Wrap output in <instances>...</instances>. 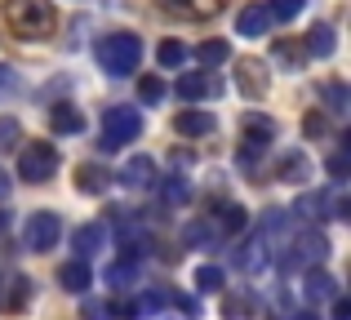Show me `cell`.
<instances>
[{
    "mask_svg": "<svg viewBox=\"0 0 351 320\" xmlns=\"http://www.w3.org/2000/svg\"><path fill=\"white\" fill-rule=\"evenodd\" d=\"M58 285L67 289V294H85V289L94 285V276H89V262H80V258L62 262V267H58Z\"/></svg>",
    "mask_w": 351,
    "mask_h": 320,
    "instance_id": "obj_13",
    "label": "cell"
},
{
    "mask_svg": "<svg viewBox=\"0 0 351 320\" xmlns=\"http://www.w3.org/2000/svg\"><path fill=\"white\" fill-rule=\"evenodd\" d=\"M276 173H280L285 182H302L311 173V164H307V156H280V169Z\"/></svg>",
    "mask_w": 351,
    "mask_h": 320,
    "instance_id": "obj_21",
    "label": "cell"
},
{
    "mask_svg": "<svg viewBox=\"0 0 351 320\" xmlns=\"http://www.w3.org/2000/svg\"><path fill=\"white\" fill-rule=\"evenodd\" d=\"M107 182H112V173H107L103 164H80L76 169V187L85 191V196H103Z\"/></svg>",
    "mask_w": 351,
    "mask_h": 320,
    "instance_id": "obj_17",
    "label": "cell"
},
{
    "mask_svg": "<svg viewBox=\"0 0 351 320\" xmlns=\"http://www.w3.org/2000/svg\"><path fill=\"white\" fill-rule=\"evenodd\" d=\"M329 254V241L320 232H302L298 241H293V249L280 258V267H311V262H320Z\"/></svg>",
    "mask_w": 351,
    "mask_h": 320,
    "instance_id": "obj_6",
    "label": "cell"
},
{
    "mask_svg": "<svg viewBox=\"0 0 351 320\" xmlns=\"http://www.w3.org/2000/svg\"><path fill=\"white\" fill-rule=\"evenodd\" d=\"M5 227H9V214H5V209H0V232H5Z\"/></svg>",
    "mask_w": 351,
    "mask_h": 320,
    "instance_id": "obj_40",
    "label": "cell"
},
{
    "mask_svg": "<svg viewBox=\"0 0 351 320\" xmlns=\"http://www.w3.org/2000/svg\"><path fill=\"white\" fill-rule=\"evenodd\" d=\"M223 9V0H160V14H173V18H214Z\"/></svg>",
    "mask_w": 351,
    "mask_h": 320,
    "instance_id": "obj_9",
    "label": "cell"
},
{
    "mask_svg": "<svg viewBox=\"0 0 351 320\" xmlns=\"http://www.w3.org/2000/svg\"><path fill=\"white\" fill-rule=\"evenodd\" d=\"M138 58H143V40L134 32H112L98 40V62H103L107 76H129L138 71Z\"/></svg>",
    "mask_w": 351,
    "mask_h": 320,
    "instance_id": "obj_2",
    "label": "cell"
},
{
    "mask_svg": "<svg viewBox=\"0 0 351 320\" xmlns=\"http://www.w3.org/2000/svg\"><path fill=\"white\" fill-rule=\"evenodd\" d=\"M173 130H178L182 138H205V134L214 130V116L191 107V112H178V116H173Z\"/></svg>",
    "mask_w": 351,
    "mask_h": 320,
    "instance_id": "obj_14",
    "label": "cell"
},
{
    "mask_svg": "<svg viewBox=\"0 0 351 320\" xmlns=\"http://www.w3.org/2000/svg\"><path fill=\"white\" fill-rule=\"evenodd\" d=\"M9 196V178H5V173H0V200H5Z\"/></svg>",
    "mask_w": 351,
    "mask_h": 320,
    "instance_id": "obj_39",
    "label": "cell"
},
{
    "mask_svg": "<svg viewBox=\"0 0 351 320\" xmlns=\"http://www.w3.org/2000/svg\"><path fill=\"white\" fill-rule=\"evenodd\" d=\"M138 94H143L147 103H160V98H165V85L156 76H143V80H138Z\"/></svg>",
    "mask_w": 351,
    "mask_h": 320,
    "instance_id": "obj_31",
    "label": "cell"
},
{
    "mask_svg": "<svg viewBox=\"0 0 351 320\" xmlns=\"http://www.w3.org/2000/svg\"><path fill=\"white\" fill-rule=\"evenodd\" d=\"M236 32L245 36V40H258V36L271 32V14H267V5H245L236 14Z\"/></svg>",
    "mask_w": 351,
    "mask_h": 320,
    "instance_id": "obj_8",
    "label": "cell"
},
{
    "mask_svg": "<svg viewBox=\"0 0 351 320\" xmlns=\"http://www.w3.org/2000/svg\"><path fill=\"white\" fill-rule=\"evenodd\" d=\"M103 241H107V232H103L98 223L76 227V236H71V245H76V258L85 262V258H94V254H103Z\"/></svg>",
    "mask_w": 351,
    "mask_h": 320,
    "instance_id": "obj_12",
    "label": "cell"
},
{
    "mask_svg": "<svg viewBox=\"0 0 351 320\" xmlns=\"http://www.w3.org/2000/svg\"><path fill=\"white\" fill-rule=\"evenodd\" d=\"M156 58H160V67H178V62L187 58V49H182L178 40H165L160 49H156Z\"/></svg>",
    "mask_w": 351,
    "mask_h": 320,
    "instance_id": "obj_26",
    "label": "cell"
},
{
    "mask_svg": "<svg viewBox=\"0 0 351 320\" xmlns=\"http://www.w3.org/2000/svg\"><path fill=\"white\" fill-rule=\"evenodd\" d=\"M5 23L18 40H49L58 18H53L49 0H5Z\"/></svg>",
    "mask_w": 351,
    "mask_h": 320,
    "instance_id": "obj_1",
    "label": "cell"
},
{
    "mask_svg": "<svg viewBox=\"0 0 351 320\" xmlns=\"http://www.w3.org/2000/svg\"><path fill=\"white\" fill-rule=\"evenodd\" d=\"M302 298H307V303H334V298H338V280L329 276V271L311 267L307 280H302Z\"/></svg>",
    "mask_w": 351,
    "mask_h": 320,
    "instance_id": "obj_10",
    "label": "cell"
},
{
    "mask_svg": "<svg viewBox=\"0 0 351 320\" xmlns=\"http://www.w3.org/2000/svg\"><path fill=\"white\" fill-rule=\"evenodd\" d=\"M196 289L200 294H218V289H223V267H209L205 262V267L196 271Z\"/></svg>",
    "mask_w": 351,
    "mask_h": 320,
    "instance_id": "obj_23",
    "label": "cell"
},
{
    "mask_svg": "<svg viewBox=\"0 0 351 320\" xmlns=\"http://www.w3.org/2000/svg\"><path fill=\"white\" fill-rule=\"evenodd\" d=\"M18 173H23L27 182H49L53 173H58V147H53V143H32V147H23Z\"/></svg>",
    "mask_w": 351,
    "mask_h": 320,
    "instance_id": "obj_5",
    "label": "cell"
},
{
    "mask_svg": "<svg viewBox=\"0 0 351 320\" xmlns=\"http://www.w3.org/2000/svg\"><path fill=\"white\" fill-rule=\"evenodd\" d=\"M302 130H307L311 138H316V134H325V116H316V112H311L307 121H302Z\"/></svg>",
    "mask_w": 351,
    "mask_h": 320,
    "instance_id": "obj_33",
    "label": "cell"
},
{
    "mask_svg": "<svg viewBox=\"0 0 351 320\" xmlns=\"http://www.w3.org/2000/svg\"><path fill=\"white\" fill-rule=\"evenodd\" d=\"M329 103H334V112H343V107H347V89L343 85H329Z\"/></svg>",
    "mask_w": 351,
    "mask_h": 320,
    "instance_id": "obj_34",
    "label": "cell"
},
{
    "mask_svg": "<svg viewBox=\"0 0 351 320\" xmlns=\"http://www.w3.org/2000/svg\"><path fill=\"white\" fill-rule=\"evenodd\" d=\"M173 89H178V98L196 103V98H205V94H218V80L209 76V71H191V76H182Z\"/></svg>",
    "mask_w": 351,
    "mask_h": 320,
    "instance_id": "obj_15",
    "label": "cell"
},
{
    "mask_svg": "<svg viewBox=\"0 0 351 320\" xmlns=\"http://www.w3.org/2000/svg\"><path fill=\"white\" fill-rule=\"evenodd\" d=\"M58 236H62V218L53 214V209L32 214V218H27V227H23V245L32 254H49L53 245H58Z\"/></svg>",
    "mask_w": 351,
    "mask_h": 320,
    "instance_id": "obj_4",
    "label": "cell"
},
{
    "mask_svg": "<svg viewBox=\"0 0 351 320\" xmlns=\"http://www.w3.org/2000/svg\"><path fill=\"white\" fill-rule=\"evenodd\" d=\"M18 138H23V125L5 116V121H0V151H14V147H18Z\"/></svg>",
    "mask_w": 351,
    "mask_h": 320,
    "instance_id": "obj_27",
    "label": "cell"
},
{
    "mask_svg": "<svg viewBox=\"0 0 351 320\" xmlns=\"http://www.w3.org/2000/svg\"><path fill=\"white\" fill-rule=\"evenodd\" d=\"M134 280H138V267H134V262H116V267H107V285L125 289V285H134Z\"/></svg>",
    "mask_w": 351,
    "mask_h": 320,
    "instance_id": "obj_24",
    "label": "cell"
},
{
    "mask_svg": "<svg viewBox=\"0 0 351 320\" xmlns=\"http://www.w3.org/2000/svg\"><path fill=\"white\" fill-rule=\"evenodd\" d=\"M245 223H249V218H245V209H240V205H227L223 218H218V227H223V232H240Z\"/></svg>",
    "mask_w": 351,
    "mask_h": 320,
    "instance_id": "obj_30",
    "label": "cell"
},
{
    "mask_svg": "<svg viewBox=\"0 0 351 320\" xmlns=\"http://www.w3.org/2000/svg\"><path fill=\"white\" fill-rule=\"evenodd\" d=\"M9 85H14V71H9L5 62H0V94H9Z\"/></svg>",
    "mask_w": 351,
    "mask_h": 320,
    "instance_id": "obj_38",
    "label": "cell"
},
{
    "mask_svg": "<svg viewBox=\"0 0 351 320\" xmlns=\"http://www.w3.org/2000/svg\"><path fill=\"white\" fill-rule=\"evenodd\" d=\"M236 262H240V271H263L267 267V241H263V236H254V241L236 254Z\"/></svg>",
    "mask_w": 351,
    "mask_h": 320,
    "instance_id": "obj_18",
    "label": "cell"
},
{
    "mask_svg": "<svg viewBox=\"0 0 351 320\" xmlns=\"http://www.w3.org/2000/svg\"><path fill=\"white\" fill-rule=\"evenodd\" d=\"M49 121H53V130H58V134H80V130H85V116L71 112V107H53Z\"/></svg>",
    "mask_w": 351,
    "mask_h": 320,
    "instance_id": "obj_19",
    "label": "cell"
},
{
    "mask_svg": "<svg viewBox=\"0 0 351 320\" xmlns=\"http://www.w3.org/2000/svg\"><path fill=\"white\" fill-rule=\"evenodd\" d=\"M227 53H232V49H227V40H205L196 49V58L205 62V67H218V62H227Z\"/></svg>",
    "mask_w": 351,
    "mask_h": 320,
    "instance_id": "obj_22",
    "label": "cell"
},
{
    "mask_svg": "<svg viewBox=\"0 0 351 320\" xmlns=\"http://www.w3.org/2000/svg\"><path fill=\"white\" fill-rule=\"evenodd\" d=\"M334 320H351V303H347V298H343V294H338V298H334Z\"/></svg>",
    "mask_w": 351,
    "mask_h": 320,
    "instance_id": "obj_35",
    "label": "cell"
},
{
    "mask_svg": "<svg viewBox=\"0 0 351 320\" xmlns=\"http://www.w3.org/2000/svg\"><path fill=\"white\" fill-rule=\"evenodd\" d=\"M236 85H240V94H245V98H263L267 85H271V76H267V62L245 58V62L236 67Z\"/></svg>",
    "mask_w": 351,
    "mask_h": 320,
    "instance_id": "obj_7",
    "label": "cell"
},
{
    "mask_svg": "<svg viewBox=\"0 0 351 320\" xmlns=\"http://www.w3.org/2000/svg\"><path fill=\"white\" fill-rule=\"evenodd\" d=\"M254 312H258V298H254V294H232V298H227V303H223V316H227V320L254 316Z\"/></svg>",
    "mask_w": 351,
    "mask_h": 320,
    "instance_id": "obj_20",
    "label": "cell"
},
{
    "mask_svg": "<svg viewBox=\"0 0 351 320\" xmlns=\"http://www.w3.org/2000/svg\"><path fill=\"white\" fill-rule=\"evenodd\" d=\"M276 62H285V67H298V62H302V49H298V45H293V40H276Z\"/></svg>",
    "mask_w": 351,
    "mask_h": 320,
    "instance_id": "obj_28",
    "label": "cell"
},
{
    "mask_svg": "<svg viewBox=\"0 0 351 320\" xmlns=\"http://www.w3.org/2000/svg\"><path fill=\"white\" fill-rule=\"evenodd\" d=\"M160 196L169 200V205H182V200L191 196V187H187V182H182V178H169V182H165V187H160Z\"/></svg>",
    "mask_w": 351,
    "mask_h": 320,
    "instance_id": "obj_29",
    "label": "cell"
},
{
    "mask_svg": "<svg viewBox=\"0 0 351 320\" xmlns=\"http://www.w3.org/2000/svg\"><path fill=\"white\" fill-rule=\"evenodd\" d=\"M334 49H338L334 27H329V23H316L307 32V53H311V58H334Z\"/></svg>",
    "mask_w": 351,
    "mask_h": 320,
    "instance_id": "obj_16",
    "label": "cell"
},
{
    "mask_svg": "<svg viewBox=\"0 0 351 320\" xmlns=\"http://www.w3.org/2000/svg\"><path fill=\"white\" fill-rule=\"evenodd\" d=\"M27 294H32V280H14V303H23Z\"/></svg>",
    "mask_w": 351,
    "mask_h": 320,
    "instance_id": "obj_36",
    "label": "cell"
},
{
    "mask_svg": "<svg viewBox=\"0 0 351 320\" xmlns=\"http://www.w3.org/2000/svg\"><path fill=\"white\" fill-rule=\"evenodd\" d=\"M329 173H334V178H343V173H347V156H334V160H329Z\"/></svg>",
    "mask_w": 351,
    "mask_h": 320,
    "instance_id": "obj_37",
    "label": "cell"
},
{
    "mask_svg": "<svg viewBox=\"0 0 351 320\" xmlns=\"http://www.w3.org/2000/svg\"><path fill=\"white\" fill-rule=\"evenodd\" d=\"M85 320H107V303L89 298V303H85Z\"/></svg>",
    "mask_w": 351,
    "mask_h": 320,
    "instance_id": "obj_32",
    "label": "cell"
},
{
    "mask_svg": "<svg viewBox=\"0 0 351 320\" xmlns=\"http://www.w3.org/2000/svg\"><path fill=\"white\" fill-rule=\"evenodd\" d=\"M267 14H271V23H276V18H280V23H289V18L302 14V0H271V5H267Z\"/></svg>",
    "mask_w": 351,
    "mask_h": 320,
    "instance_id": "obj_25",
    "label": "cell"
},
{
    "mask_svg": "<svg viewBox=\"0 0 351 320\" xmlns=\"http://www.w3.org/2000/svg\"><path fill=\"white\" fill-rule=\"evenodd\" d=\"M120 182H125V187H134V191L152 187V182H156V160L152 156H129L125 169H120Z\"/></svg>",
    "mask_w": 351,
    "mask_h": 320,
    "instance_id": "obj_11",
    "label": "cell"
},
{
    "mask_svg": "<svg viewBox=\"0 0 351 320\" xmlns=\"http://www.w3.org/2000/svg\"><path fill=\"white\" fill-rule=\"evenodd\" d=\"M143 134V116L138 107H107L103 112V151H120Z\"/></svg>",
    "mask_w": 351,
    "mask_h": 320,
    "instance_id": "obj_3",
    "label": "cell"
}]
</instances>
